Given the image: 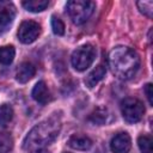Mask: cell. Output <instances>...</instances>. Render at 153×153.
Listing matches in <instances>:
<instances>
[{
  "label": "cell",
  "mask_w": 153,
  "mask_h": 153,
  "mask_svg": "<svg viewBox=\"0 0 153 153\" xmlns=\"http://www.w3.org/2000/svg\"><path fill=\"white\" fill-rule=\"evenodd\" d=\"M65 153H68V152H65Z\"/></svg>",
  "instance_id": "23"
},
{
  "label": "cell",
  "mask_w": 153,
  "mask_h": 153,
  "mask_svg": "<svg viewBox=\"0 0 153 153\" xmlns=\"http://www.w3.org/2000/svg\"><path fill=\"white\" fill-rule=\"evenodd\" d=\"M110 148L114 153H128L131 148V139L128 133L116 134L110 142Z\"/></svg>",
  "instance_id": "7"
},
{
  "label": "cell",
  "mask_w": 153,
  "mask_h": 153,
  "mask_svg": "<svg viewBox=\"0 0 153 153\" xmlns=\"http://www.w3.org/2000/svg\"><path fill=\"white\" fill-rule=\"evenodd\" d=\"M108 62L112 74L121 80L131 79L140 67V57L137 53L124 45L115 47L109 54Z\"/></svg>",
  "instance_id": "1"
},
{
  "label": "cell",
  "mask_w": 153,
  "mask_h": 153,
  "mask_svg": "<svg viewBox=\"0 0 153 153\" xmlns=\"http://www.w3.org/2000/svg\"><path fill=\"white\" fill-rule=\"evenodd\" d=\"M51 29H53V31H54L55 35L62 36L65 33V24L56 16H51Z\"/></svg>",
  "instance_id": "19"
},
{
  "label": "cell",
  "mask_w": 153,
  "mask_h": 153,
  "mask_svg": "<svg viewBox=\"0 0 153 153\" xmlns=\"http://www.w3.org/2000/svg\"><path fill=\"white\" fill-rule=\"evenodd\" d=\"M96 4L87 0H71L66 5L67 13L72 22L76 25L84 24L93 13Z\"/></svg>",
  "instance_id": "3"
},
{
  "label": "cell",
  "mask_w": 153,
  "mask_h": 153,
  "mask_svg": "<svg viewBox=\"0 0 153 153\" xmlns=\"http://www.w3.org/2000/svg\"><path fill=\"white\" fill-rule=\"evenodd\" d=\"M14 55H16V50H14L13 45L0 47V63H2V65L12 63Z\"/></svg>",
  "instance_id": "15"
},
{
  "label": "cell",
  "mask_w": 153,
  "mask_h": 153,
  "mask_svg": "<svg viewBox=\"0 0 153 153\" xmlns=\"http://www.w3.org/2000/svg\"><path fill=\"white\" fill-rule=\"evenodd\" d=\"M61 129V121L56 116L38 123L35 126L29 134L25 136L23 142V148L29 153H35L39 149H43L47 145L51 143L59 135Z\"/></svg>",
  "instance_id": "2"
},
{
  "label": "cell",
  "mask_w": 153,
  "mask_h": 153,
  "mask_svg": "<svg viewBox=\"0 0 153 153\" xmlns=\"http://www.w3.org/2000/svg\"><path fill=\"white\" fill-rule=\"evenodd\" d=\"M16 17V7L10 1L0 0V27H7Z\"/></svg>",
  "instance_id": "8"
},
{
  "label": "cell",
  "mask_w": 153,
  "mask_h": 153,
  "mask_svg": "<svg viewBox=\"0 0 153 153\" xmlns=\"http://www.w3.org/2000/svg\"><path fill=\"white\" fill-rule=\"evenodd\" d=\"M13 141L10 134L7 133H0V153H7L12 149Z\"/></svg>",
  "instance_id": "18"
},
{
  "label": "cell",
  "mask_w": 153,
  "mask_h": 153,
  "mask_svg": "<svg viewBox=\"0 0 153 153\" xmlns=\"http://www.w3.org/2000/svg\"><path fill=\"white\" fill-rule=\"evenodd\" d=\"M36 73V68L32 63L30 62H23L18 66L17 72H16V79L20 84L27 82Z\"/></svg>",
  "instance_id": "9"
},
{
  "label": "cell",
  "mask_w": 153,
  "mask_h": 153,
  "mask_svg": "<svg viewBox=\"0 0 153 153\" xmlns=\"http://www.w3.org/2000/svg\"><path fill=\"white\" fill-rule=\"evenodd\" d=\"M96 54H97L96 48L92 44L87 43V44L80 45L72 54V57H71L72 66L79 72L86 71L93 63L96 59Z\"/></svg>",
  "instance_id": "4"
},
{
  "label": "cell",
  "mask_w": 153,
  "mask_h": 153,
  "mask_svg": "<svg viewBox=\"0 0 153 153\" xmlns=\"http://www.w3.org/2000/svg\"><path fill=\"white\" fill-rule=\"evenodd\" d=\"M22 5L26 11L42 12L48 7L49 1L48 0H26V1H23Z\"/></svg>",
  "instance_id": "14"
},
{
  "label": "cell",
  "mask_w": 153,
  "mask_h": 153,
  "mask_svg": "<svg viewBox=\"0 0 153 153\" xmlns=\"http://www.w3.org/2000/svg\"><path fill=\"white\" fill-rule=\"evenodd\" d=\"M31 94H32V98H33L37 103L42 104V105L47 104V103L51 99L49 88H48V86H47V84H45L44 81H38V82L35 85V87H33Z\"/></svg>",
  "instance_id": "10"
},
{
  "label": "cell",
  "mask_w": 153,
  "mask_h": 153,
  "mask_svg": "<svg viewBox=\"0 0 153 153\" xmlns=\"http://www.w3.org/2000/svg\"><path fill=\"white\" fill-rule=\"evenodd\" d=\"M121 112L128 123H136L142 118L145 114V106L137 98L128 97L121 102Z\"/></svg>",
  "instance_id": "5"
},
{
  "label": "cell",
  "mask_w": 153,
  "mask_h": 153,
  "mask_svg": "<svg viewBox=\"0 0 153 153\" xmlns=\"http://www.w3.org/2000/svg\"><path fill=\"white\" fill-rule=\"evenodd\" d=\"M136 5L143 16L152 18L153 16V2L152 1H139Z\"/></svg>",
  "instance_id": "20"
},
{
  "label": "cell",
  "mask_w": 153,
  "mask_h": 153,
  "mask_svg": "<svg viewBox=\"0 0 153 153\" xmlns=\"http://www.w3.org/2000/svg\"><path fill=\"white\" fill-rule=\"evenodd\" d=\"M35 153H50V152H49V151H47V149H39V151L35 152Z\"/></svg>",
  "instance_id": "22"
},
{
  "label": "cell",
  "mask_w": 153,
  "mask_h": 153,
  "mask_svg": "<svg viewBox=\"0 0 153 153\" xmlns=\"http://www.w3.org/2000/svg\"><path fill=\"white\" fill-rule=\"evenodd\" d=\"M41 33V25L35 20H24L19 25L17 36L18 39L24 44L35 42Z\"/></svg>",
  "instance_id": "6"
},
{
  "label": "cell",
  "mask_w": 153,
  "mask_h": 153,
  "mask_svg": "<svg viewBox=\"0 0 153 153\" xmlns=\"http://www.w3.org/2000/svg\"><path fill=\"white\" fill-rule=\"evenodd\" d=\"M145 93H146V97L148 99V103L152 105L153 104V99H152V84H147L145 86Z\"/></svg>",
  "instance_id": "21"
},
{
  "label": "cell",
  "mask_w": 153,
  "mask_h": 153,
  "mask_svg": "<svg viewBox=\"0 0 153 153\" xmlns=\"http://www.w3.org/2000/svg\"><path fill=\"white\" fill-rule=\"evenodd\" d=\"M108 116H109V111L104 106H98L97 109L93 110V112L90 115L88 120L94 123V124H98V126H102L104 124L106 121H108Z\"/></svg>",
  "instance_id": "13"
},
{
  "label": "cell",
  "mask_w": 153,
  "mask_h": 153,
  "mask_svg": "<svg viewBox=\"0 0 153 153\" xmlns=\"http://www.w3.org/2000/svg\"><path fill=\"white\" fill-rule=\"evenodd\" d=\"M68 146L76 151H87L92 146V140L86 135L74 134L68 139Z\"/></svg>",
  "instance_id": "11"
},
{
  "label": "cell",
  "mask_w": 153,
  "mask_h": 153,
  "mask_svg": "<svg viewBox=\"0 0 153 153\" xmlns=\"http://www.w3.org/2000/svg\"><path fill=\"white\" fill-rule=\"evenodd\" d=\"M13 117V109L8 104H2L0 106V126L5 127L7 123L11 122Z\"/></svg>",
  "instance_id": "16"
},
{
  "label": "cell",
  "mask_w": 153,
  "mask_h": 153,
  "mask_svg": "<svg viewBox=\"0 0 153 153\" xmlns=\"http://www.w3.org/2000/svg\"><path fill=\"white\" fill-rule=\"evenodd\" d=\"M105 73H106V69H105V66L104 65H98L96 66V68H93L88 74L87 76L85 78V84L87 87L92 88L94 87L104 76H105Z\"/></svg>",
  "instance_id": "12"
},
{
  "label": "cell",
  "mask_w": 153,
  "mask_h": 153,
  "mask_svg": "<svg viewBox=\"0 0 153 153\" xmlns=\"http://www.w3.org/2000/svg\"><path fill=\"white\" fill-rule=\"evenodd\" d=\"M137 145L142 153H152V137L149 135L139 136Z\"/></svg>",
  "instance_id": "17"
}]
</instances>
